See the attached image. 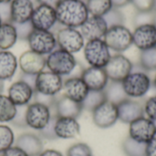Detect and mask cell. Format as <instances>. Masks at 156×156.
I'll return each instance as SVG.
<instances>
[{
    "mask_svg": "<svg viewBox=\"0 0 156 156\" xmlns=\"http://www.w3.org/2000/svg\"><path fill=\"white\" fill-rule=\"evenodd\" d=\"M55 10L58 23L67 27H80L90 16L83 0H60Z\"/></svg>",
    "mask_w": 156,
    "mask_h": 156,
    "instance_id": "cell-1",
    "label": "cell"
},
{
    "mask_svg": "<svg viewBox=\"0 0 156 156\" xmlns=\"http://www.w3.org/2000/svg\"><path fill=\"white\" fill-rule=\"evenodd\" d=\"M46 64L49 71L63 78L75 70L77 60L73 54L58 48L46 57Z\"/></svg>",
    "mask_w": 156,
    "mask_h": 156,
    "instance_id": "cell-2",
    "label": "cell"
},
{
    "mask_svg": "<svg viewBox=\"0 0 156 156\" xmlns=\"http://www.w3.org/2000/svg\"><path fill=\"white\" fill-rule=\"evenodd\" d=\"M127 96L131 99L145 96L151 89L152 80L149 75L143 69L133 71L122 81Z\"/></svg>",
    "mask_w": 156,
    "mask_h": 156,
    "instance_id": "cell-3",
    "label": "cell"
},
{
    "mask_svg": "<svg viewBox=\"0 0 156 156\" xmlns=\"http://www.w3.org/2000/svg\"><path fill=\"white\" fill-rule=\"evenodd\" d=\"M83 54L90 67L96 68H104L112 57L110 48L103 39L87 41L83 48Z\"/></svg>",
    "mask_w": 156,
    "mask_h": 156,
    "instance_id": "cell-4",
    "label": "cell"
},
{
    "mask_svg": "<svg viewBox=\"0 0 156 156\" xmlns=\"http://www.w3.org/2000/svg\"><path fill=\"white\" fill-rule=\"evenodd\" d=\"M103 40L110 49L121 54L133 45V32L124 25L109 27Z\"/></svg>",
    "mask_w": 156,
    "mask_h": 156,
    "instance_id": "cell-5",
    "label": "cell"
},
{
    "mask_svg": "<svg viewBox=\"0 0 156 156\" xmlns=\"http://www.w3.org/2000/svg\"><path fill=\"white\" fill-rule=\"evenodd\" d=\"M27 40L31 51L45 57L58 47L56 35L52 31L33 29Z\"/></svg>",
    "mask_w": 156,
    "mask_h": 156,
    "instance_id": "cell-6",
    "label": "cell"
},
{
    "mask_svg": "<svg viewBox=\"0 0 156 156\" xmlns=\"http://www.w3.org/2000/svg\"><path fill=\"white\" fill-rule=\"evenodd\" d=\"M63 82L61 76L49 70H43L37 75L35 92L44 96L56 97L62 90Z\"/></svg>",
    "mask_w": 156,
    "mask_h": 156,
    "instance_id": "cell-7",
    "label": "cell"
},
{
    "mask_svg": "<svg viewBox=\"0 0 156 156\" xmlns=\"http://www.w3.org/2000/svg\"><path fill=\"white\" fill-rule=\"evenodd\" d=\"M51 117L52 113L50 107L44 103L34 101L27 105L26 123L27 127L33 130L41 131L44 129Z\"/></svg>",
    "mask_w": 156,
    "mask_h": 156,
    "instance_id": "cell-8",
    "label": "cell"
},
{
    "mask_svg": "<svg viewBox=\"0 0 156 156\" xmlns=\"http://www.w3.org/2000/svg\"><path fill=\"white\" fill-rule=\"evenodd\" d=\"M58 47L71 54L80 51L84 48V37L80 31L74 27H63L56 34Z\"/></svg>",
    "mask_w": 156,
    "mask_h": 156,
    "instance_id": "cell-9",
    "label": "cell"
},
{
    "mask_svg": "<svg viewBox=\"0 0 156 156\" xmlns=\"http://www.w3.org/2000/svg\"><path fill=\"white\" fill-rule=\"evenodd\" d=\"M133 69L132 61L122 54L112 56L107 65L104 67L109 80L122 81Z\"/></svg>",
    "mask_w": 156,
    "mask_h": 156,
    "instance_id": "cell-10",
    "label": "cell"
},
{
    "mask_svg": "<svg viewBox=\"0 0 156 156\" xmlns=\"http://www.w3.org/2000/svg\"><path fill=\"white\" fill-rule=\"evenodd\" d=\"M30 23L34 29L51 31L58 23L55 8L46 5H37L34 8Z\"/></svg>",
    "mask_w": 156,
    "mask_h": 156,
    "instance_id": "cell-11",
    "label": "cell"
},
{
    "mask_svg": "<svg viewBox=\"0 0 156 156\" xmlns=\"http://www.w3.org/2000/svg\"><path fill=\"white\" fill-rule=\"evenodd\" d=\"M91 113L94 124L101 129L111 128L119 120L117 105L108 101H105L95 108Z\"/></svg>",
    "mask_w": 156,
    "mask_h": 156,
    "instance_id": "cell-12",
    "label": "cell"
},
{
    "mask_svg": "<svg viewBox=\"0 0 156 156\" xmlns=\"http://www.w3.org/2000/svg\"><path fill=\"white\" fill-rule=\"evenodd\" d=\"M156 136L155 122L147 117H142L129 124V137L139 143L147 144Z\"/></svg>",
    "mask_w": 156,
    "mask_h": 156,
    "instance_id": "cell-13",
    "label": "cell"
},
{
    "mask_svg": "<svg viewBox=\"0 0 156 156\" xmlns=\"http://www.w3.org/2000/svg\"><path fill=\"white\" fill-rule=\"evenodd\" d=\"M49 107L52 115L58 117H70L78 119L83 111L81 103L76 102L63 94L60 96L57 95L53 103Z\"/></svg>",
    "mask_w": 156,
    "mask_h": 156,
    "instance_id": "cell-14",
    "label": "cell"
},
{
    "mask_svg": "<svg viewBox=\"0 0 156 156\" xmlns=\"http://www.w3.org/2000/svg\"><path fill=\"white\" fill-rule=\"evenodd\" d=\"M34 95V88L21 80L15 81L7 90V97L16 107L28 105Z\"/></svg>",
    "mask_w": 156,
    "mask_h": 156,
    "instance_id": "cell-15",
    "label": "cell"
},
{
    "mask_svg": "<svg viewBox=\"0 0 156 156\" xmlns=\"http://www.w3.org/2000/svg\"><path fill=\"white\" fill-rule=\"evenodd\" d=\"M108 26L102 16H89L86 21L80 26V33L87 41L93 39H103Z\"/></svg>",
    "mask_w": 156,
    "mask_h": 156,
    "instance_id": "cell-16",
    "label": "cell"
},
{
    "mask_svg": "<svg viewBox=\"0 0 156 156\" xmlns=\"http://www.w3.org/2000/svg\"><path fill=\"white\" fill-rule=\"evenodd\" d=\"M18 66L22 73L37 75L47 67L46 57L29 49L21 54L18 59Z\"/></svg>",
    "mask_w": 156,
    "mask_h": 156,
    "instance_id": "cell-17",
    "label": "cell"
},
{
    "mask_svg": "<svg viewBox=\"0 0 156 156\" xmlns=\"http://www.w3.org/2000/svg\"><path fill=\"white\" fill-rule=\"evenodd\" d=\"M133 44L141 51L156 47V24L135 27L133 32Z\"/></svg>",
    "mask_w": 156,
    "mask_h": 156,
    "instance_id": "cell-18",
    "label": "cell"
},
{
    "mask_svg": "<svg viewBox=\"0 0 156 156\" xmlns=\"http://www.w3.org/2000/svg\"><path fill=\"white\" fill-rule=\"evenodd\" d=\"M80 78L90 90H103L109 82L104 68H86L80 72Z\"/></svg>",
    "mask_w": 156,
    "mask_h": 156,
    "instance_id": "cell-19",
    "label": "cell"
},
{
    "mask_svg": "<svg viewBox=\"0 0 156 156\" xmlns=\"http://www.w3.org/2000/svg\"><path fill=\"white\" fill-rule=\"evenodd\" d=\"M119 120L123 122L130 124L135 120L144 116V107L141 101L127 99L117 105Z\"/></svg>",
    "mask_w": 156,
    "mask_h": 156,
    "instance_id": "cell-20",
    "label": "cell"
},
{
    "mask_svg": "<svg viewBox=\"0 0 156 156\" xmlns=\"http://www.w3.org/2000/svg\"><path fill=\"white\" fill-rule=\"evenodd\" d=\"M34 8L33 0H12L10 2V22L21 24L30 21Z\"/></svg>",
    "mask_w": 156,
    "mask_h": 156,
    "instance_id": "cell-21",
    "label": "cell"
},
{
    "mask_svg": "<svg viewBox=\"0 0 156 156\" xmlns=\"http://www.w3.org/2000/svg\"><path fill=\"white\" fill-rule=\"evenodd\" d=\"M62 90L64 96L76 102L81 103L86 98L90 90L80 76L67 79L63 82Z\"/></svg>",
    "mask_w": 156,
    "mask_h": 156,
    "instance_id": "cell-22",
    "label": "cell"
},
{
    "mask_svg": "<svg viewBox=\"0 0 156 156\" xmlns=\"http://www.w3.org/2000/svg\"><path fill=\"white\" fill-rule=\"evenodd\" d=\"M55 133L59 139H73L80 135V125L77 119L70 117H57L55 122Z\"/></svg>",
    "mask_w": 156,
    "mask_h": 156,
    "instance_id": "cell-23",
    "label": "cell"
},
{
    "mask_svg": "<svg viewBox=\"0 0 156 156\" xmlns=\"http://www.w3.org/2000/svg\"><path fill=\"white\" fill-rule=\"evenodd\" d=\"M16 146L24 151L28 156H38L43 151L41 139L37 134L30 133L19 135L16 141Z\"/></svg>",
    "mask_w": 156,
    "mask_h": 156,
    "instance_id": "cell-24",
    "label": "cell"
},
{
    "mask_svg": "<svg viewBox=\"0 0 156 156\" xmlns=\"http://www.w3.org/2000/svg\"><path fill=\"white\" fill-rule=\"evenodd\" d=\"M18 60L8 50H0V80L5 81L11 80L17 69Z\"/></svg>",
    "mask_w": 156,
    "mask_h": 156,
    "instance_id": "cell-25",
    "label": "cell"
},
{
    "mask_svg": "<svg viewBox=\"0 0 156 156\" xmlns=\"http://www.w3.org/2000/svg\"><path fill=\"white\" fill-rule=\"evenodd\" d=\"M17 39L16 27L11 22H4L0 25V50L10 49Z\"/></svg>",
    "mask_w": 156,
    "mask_h": 156,
    "instance_id": "cell-26",
    "label": "cell"
},
{
    "mask_svg": "<svg viewBox=\"0 0 156 156\" xmlns=\"http://www.w3.org/2000/svg\"><path fill=\"white\" fill-rule=\"evenodd\" d=\"M106 101L113 103V104H120L123 101L129 99L127 96L122 81H112L109 80L107 86L103 90Z\"/></svg>",
    "mask_w": 156,
    "mask_h": 156,
    "instance_id": "cell-27",
    "label": "cell"
},
{
    "mask_svg": "<svg viewBox=\"0 0 156 156\" xmlns=\"http://www.w3.org/2000/svg\"><path fill=\"white\" fill-rule=\"evenodd\" d=\"M17 112V107L7 95H0V122H12Z\"/></svg>",
    "mask_w": 156,
    "mask_h": 156,
    "instance_id": "cell-28",
    "label": "cell"
},
{
    "mask_svg": "<svg viewBox=\"0 0 156 156\" xmlns=\"http://www.w3.org/2000/svg\"><path fill=\"white\" fill-rule=\"evenodd\" d=\"M122 149L125 156H146V144L134 141L129 136L122 142Z\"/></svg>",
    "mask_w": 156,
    "mask_h": 156,
    "instance_id": "cell-29",
    "label": "cell"
},
{
    "mask_svg": "<svg viewBox=\"0 0 156 156\" xmlns=\"http://www.w3.org/2000/svg\"><path fill=\"white\" fill-rule=\"evenodd\" d=\"M90 16H103L112 6V0H85Z\"/></svg>",
    "mask_w": 156,
    "mask_h": 156,
    "instance_id": "cell-30",
    "label": "cell"
},
{
    "mask_svg": "<svg viewBox=\"0 0 156 156\" xmlns=\"http://www.w3.org/2000/svg\"><path fill=\"white\" fill-rule=\"evenodd\" d=\"M106 101V97L103 90H89L86 98L81 102L83 111L92 112L95 108L101 105Z\"/></svg>",
    "mask_w": 156,
    "mask_h": 156,
    "instance_id": "cell-31",
    "label": "cell"
},
{
    "mask_svg": "<svg viewBox=\"0 0 156 156\" xmlns=\"http://www.w3.org/2000/svg\"><path fill=\"white\" fill-rule=\"evenodd\" d=\"M139 65L145 72L156 70V47L141 51Z\"/></svg>",
    "mask_w": 156,
    "mask_h": 156,
    "instance_id": "cell-32",
    "label": "cell"
},
{
    "mask_svg": "<svg viewBox=\"0 0 156 156\" xmlns=\"http://www.w3.org/2000/svg\"><path fill=\"white\" fill-rule=\"evenodd\" d=\"M15 135L10 127L0 124V154L13 146Z\"/></svg>",
    "mask_w": 156,
    "mask_h": 156,
    "instance_id": "cell-33",
    "label": "cell"
},
{
    "mask_svg": "<svg viewBox=\"0 0 156 156\" xmlns=\"http://www.w3.org/2000/svg\"><path fill=\"white\" fill-rule=\"evenodd\" d=\"M102 17L105 20L108 28L116 26H123L125 22V16L123 13L116 7H112Z\"/></svg>",
    "mask_w": 156,
    "mask_h": 156,
    "instance_id": "cell-34",
    "label": "cell"
},
{
    "mask_svg": "<svg viewBox=\"0 0 156 156\" xmlns=\"http://www.w3.org/2000/svg\"><path fill=\"white\" fill-rule=\"evenodd\" d=\"M134 27L144 25H155L156 13L154 10L151 11H137L133 19Z\"/></svg>",
    "mask_w": 156,
    "mask_h": 156,
    "instance_id": "cell-35",
    "label": "cell"
},
{
    "mask_svg": "<svg viewBox=\"0 0 156 156\" xmlns=\"http://www.w3.org/2000/svg\"><path fill=\"white\" fill-rule=\"evenodd\" d=\"M67 156H93L90 147L84 143H78L71 145L68 151Z\"/></svg>",
    "mask_w": 156,
    "mask_h": 156,
    "instance_id": "cell-36",
    "label": "cell"
},
{
    "mask_svg": "<svg viewBox=\"0 0 156 156\" xmlns=\"http://www.w3.org/2000/svg\"><path fill=\"white\" fill-rule=\"evenodd\" d=\"M58 116L52 115L50 121L48 122V123L45 126L44 129H42L41 131H39L40 135L47 139V140H56L58 139L55 133V122Z\"/></svg>",
    "mask_w": 156,
    "mask_h": 156,
    "instance_id": "cell-37",
    "label": "cell"
},
{
    "mask_svg": "<svg viewBox=\"0 0 156 156\" xmlns=\"http://www.w3.org/2000/svg\"><path fill=\"white\" fill-rule=\"evenodd\" d=\"M13 25L16 27L17 37L19 39H27L28 36L34 29L30 21L26 22V23H21V24H13Z\"/></svg>",
    "mask_w": 156,
    "mask_h": 156,
    "instance_id": "cell-38",
    "label": "cell"
},
{
    "mask_svg": "<svg viewBox=\"0 0 156 156\" xmlns=\"http://www.w3.org/2000/svg\"><path fill=\"white\" fill-rule=\"evenodd\" d=\"M144 115H146L150 120L156 122V95L149 98L144 104Z\"/></svg>",
    "mask_w": 156,
    "mask_h": 156,
    "instance_id": "cell-39",
    "label": "cell"
},
{
    "mask_svg": "<svg viewBox=\"0 0 156 156\" xmlns=\"http://www.w3.org/2000/svg\"><path fill=\"white\" fill-rule=\"evenodd\" d=\"M131 3L137 11L154 10V0H131Z\"/></svg>",
    "mask_w": 156,
    "mask_h": 156,
    "instance_id": "cell-40",
    "label": "cell"
},
{
    "mask_svg": "<svg viewBox=\"0 0 156 156\" xmlns=\"http://www.w3.org/2000/svg\"><path fill=\"white\" fill-rule=\"evenodd\" d=\"M24 107L25 106L17 107L16 115L15 119L12 122V123L14 125L17 126V127H27V123H26V109L24 110L23 109Z\"/></svg>",
    "mask_w": 156,
    "mask_h": 156,
    "instance_id": "cell-41",
    "label": "cell"
},
{
    "mask_svg": "<svg viewBox=\"0 0 156 156\" xmlns=\"http://www.w3.org/2000/svg\"><path fill=\"white\" fill-rule=\"evenodd\" d=\"M0 17L2 22H10V3H0Z\"/></svg>",
    "mask_w": 156,
    "mask_h": 156,
    "instance_id": "cell-42",
    "label": "cell"
},
{
    "mask_svg": "<svg viewBox=\"0 0 156 156\" xmlns=\"http://www.w3.org/2000/svg\"><path fill=\"white\" fill-rule=\"evenodd\" d=\"M2 156H28L24 151H22L17 146H12L6 151H5L3 154H1Z\"/></svg>",
    "mask_w": 156,
    "mask_h": 156,
    "instance_id": "cell-43",
    "label": "cell"
},
{
    "mask_svg": "<svg viewBox=\"0 0 156 156\" xmlns=\"http://www.w3.org/2000/svg\"><path fill=\"white\" fill-rule=\"evenodd\" d=\"M146 156H156V136L146 144Z\"/></svg>",
    "mask_w": 156,
    "mask_h": 156,
    "instance_id": "cell-44",
    "label": "cell"
},
{
    "mask_svg": "<svg viewBox=\"0 0 156 156\" xmlns=\"http://www.w3.org/2000/svg\"><path fill=\"white\" fill-rule=\"evenodd\" d=\"M36 78L37 75H32V74H26V73H22L20 76V80L25 81L26 83H27L28 85H30L32 88H34L35 90V83H36Z\"/></svg>",
    "mask_w": 156,
    "mask_h": 156,
    "instance_id": "cell-45",
    "label": "cell"
},
{
    "mask_svg": "<svg viewBox=\"0 0 156 156\" xmlns=\"http://www.w3.org/2000/svg\"><path fill=\"white\" fill-rule=\"evenodd\" d=\"M38 156H63V154L57 150L48 149V150H43Z\"/></svg>",
    "mask_w": 156,
    "mask_h": 156,
    "instance_id": "cell-46",
    "label": "cell"
},
{
    "mask_svg": "<svg viewBox=\"0 0 156 156\" xmlns=\"http://www.w3.org/2000/svg\"><path fill=\"white\" fill-rule=\"evenodd\" d=\"M38 5H49L52 7H56L57 5L60 2V0H35Z\"/></svg>",
    "mask_w": 156,
    "mask_h": 156,
    "instance_id": "cell-47",
    "label": "cell"
},
{
    "mask_svg": "<svg viewBox=\"0 0 156 156\" xmlns=\"http://www.w3.org/2000/svg\"><path fill=\"white\" fill-rule=\"evenodd\" d=\"M112 3L113 7L120 8V7H123V6L127 5L128 4H130L131 0H112Z\"/></svg>",
    "mask_w": 156,
    "mask_h": 156,
    "instance_id": "cell-48",
    "label": "cell"
},
{
    "mask_svg": "<svg viewBox=\"0 0 156 156\" xmlns=\"http://www.w3.org/2000/svg\"><path fill=\"white\" fill-rule=\"evenodd\" d=\"M4 88H5V83H4V81H3V80H0V95L3 93V91H4Z\"/></svg>",
    "mask_w": 156,
    "mask_h": 156,
    "instance_id": "cell-49",
    "label": "cell"
},
{
    "mask_svg": "<svg viewBox=\"0 0 156 156\" xmlns=\"http://www.w3.org/2000/svg\"><path fill=\"white\" fill-rule=\"evenodd\" d=\"M12 0H0V3H10Z\"/></svg>",
    "mask_w": 156,
    "mask_h": 156,
    "instance_id": "cell-50",
    "label": "cell"
},
{
    "mask_svg": "<svg viewBox=\"0 0 156 156\" xmlns=\"http://www.w3.org/2000/svg\"><path fill=\"white\" fill-rule=\"evenodd\" d=\"M154 11L156 13V0H154Z\"/></svg>",
    "mask_w": 156,
    "mask_h": 156,
    "instance_id": "cell-51",
    "label": "cell"
},
{
    "mask_svg": "<svg viewBox=\"0 0 156 156\" xmlns=\"http://www.w3.org/2000/svg\"><path fill=\"white\" fill-rule=\"evenodd\" d=\"M154 86H155V88H156V73H155V76H154Z\"/></svg>",
    "mask_w": 156,
    "mask_h": 156,
    "instance_id": "cell-52",
    "label": "cell"
},
{
    "mask_svg": "<svg viewBox=\"0 0 156 156\" xmlns=\"http://www.w3.org/2000/svg\"><path fill=\"white\" fill-rule=\"evenodd\" d=\"M2 23H3V22H2V19H1V17H0V25H1Z\"/></svg>",
    "mask_w": 156,
    "mask_h": 156,
    "instance_id": "cell-53",
    "label": "cell"
},
{
    "mask_svg": "<svg viewBox=\"0 0 156 156\" xmlns=\"http://www.w3.org/2000/svg\"><path fill=\"white\" fill-rule=\"evenodd\" d=\"M155 122V125H156V122Z\"/></svg>",
    "mask_w": 156,
    "mask_h": 156,
    "instance_id": "cell-54",
    "label": "cell"
},
{
    "mask_svg": "<svg viewBox=\"0 0 156 156\" xmlns=\"http://www.w3.org/2000/svg\"><path fill=\"white\" fill-rule=\"evenodd\" d=\"M0 156H2V155H1V154H0Z\"/></svg>",
    "mask_w": 156,
    "mask_h": 156,
    "instance_id": "cell-55",
    "label": "cell"
},
{
    "mask_svg": "<svg viewBox=\"0 0 156 156\" xmlns=\"http://www.w3.org/2000/svg\"><path fill=\"white\" fill-rule=\"evenodd\" d=\"M83 1H85V0H83Z\"/></svg>",
    "mask_w": 156,
    "mask_h": 156,
    "instance_id": "cell-56",
    "label": "cell"
}]
</instances>
